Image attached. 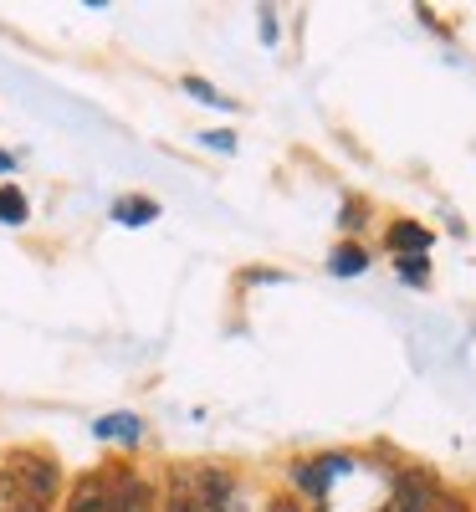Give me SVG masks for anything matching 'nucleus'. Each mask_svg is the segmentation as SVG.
<instances>
[{
  "label": "nucleus",
  "instance_id": "obj_8",
  "mask_svg": "<svg viewBox=\"0 0 476 512\" xmlns=\"http://www.w3.org/2000/svg\"><path fill=\"white\" fill-rule=\"evenodd\" d=\"M0 221H11V226H21V221H26V195H21V190H11V185L0 190Z\"/></svg>",
  "mask_w": 476,
  "mask_h": 512
},
{
  "label": "nucleus",
  "instance_id": "obj_13",
  "mask_svg": "<svg viewBox=\"0 0 476 512\" xmlns=\"http://www.w3.org/2000/svg\"><path fill=\"white\" fill-rule=\"evenodd\" d=\"M16 512H47V507H41V502H21Z\"/></svg>",
  "mask_w": 476,
  "mask_h": 512
},
{
  "label": "nucleus",
  "instance_id": "obj_3",
  "mask_svg": "<svg viewBox=\"0 0 476 512\" xmlns=\"http://www.w3.org/2000/svg\"><path fill=\"white\" fill-rule=\"evenodd\" d=\"M430 502H436V492H430L425 477H400V487H395V512H430Z\"/></svg>",
  "mask_w": 476,
  "mask_h": 512
},
{
  "label": "nucleus",
  "instance_id": "obj_11",
  "mask_svg": "<svg viewBox=\"0 0 476 512\" xmlns=\"http://www.w3.org/2000/svg\"><path fill=\"white\" fill-rule=\"evenodd\" d=\"M430 512H466L456 497H436V502H430Z\"/></svg>",
  "mask_w": 476,
  "mask_h": 512
},
{
  "label": "nucleus",
  "instance_id": "obj_2",
  "mask_svg": "<svg viewBox=\"0 0 476 512\" xmlns=\"http://www.w3.org/2000/svg\"><path fill=\"white\" fill-rule=\"evenodd\" d=\"M67 512H113V487H108V477H82Z\"/></svg>",
  "mask_w": 476,
  "mask_h": 512
},
{
  "label": "nucleus",
  "instance_id": "obj_14",
  "mask_svg": "<svg viewBox=\"0 0 476 512\" xmlns=\"http://www.w3.org/2000/svg\"><path fill=\"white\" fill-rule=\"evenodd\" d=\"M277 512H297V507H292V502H282V507H277Z\"/></svg>",
  "mask_w": 476,
  "mask_h": 512
},
{
  "label": "nucleus",
  "instance_id": "obj_12",
  "mask_svg": "<svg viewBox=\"0 0 476 512\" xmlns=\"http://www.w3.org/2000/svg\"><path fill=\"white\" fill-rule=\"evenodd\" d=\"M400 272H405L410 282H425V262H400Z\"/></svg>",
  "mask_w": 476,
  "mask_h": 512
},
{
  "label": "nucleus",
  "instance_id": "obj_10",
  "mask_svg": "<svg viewBox=\"0 0 476 512\" xmlns=\"http://www.w3.org/2000/svg\"><path fill=\"white\" fill-rule=\"evenodd\" d=\"M118 216L139 226V221H149V216H159V210H154L149 200H123V205H118Z\"/></svg>",
  "mask_w": 476,
  "mask_h": 512
},
{
  "label": "nucleus",
  "instance_id": "obj_5",
  "mask_svg": "<svg viewBox=\"0 0 476 512\" xmlns=\"http://www.w3.org/2000/svg\"><path fill=\"white\" fill-rule=\"evenodd\" d=\"M389 246L395 251H430V231L425 226H410V221H400V226H389Z\"/></svg>",
  "mask_w": 476,
  "mask_h": 512
},
{
  "label": "nucleus",
  "instance_id": "obj_9",
  "mask_svg": "<svg viewBox=\"0 0 476 512\" xmlns=\"http://www.w3.org/2000/svg\"><path fill=\"white\" fill-rule=\"evenodd\" d=\"M169 512H200V497L190 492V477H175V497H169Z\"/></svg>",
  "mask_w": 476,
  "mask_h": 512
},
{
  "label": "nucleus",
  "instance_id": "obj_6",
  "mask_svg": "<svg viewBox=\"0 0 476 512\" xmlns=\"http://www.w3.org/2000/svg\"><path fill=\"white\" fill-rule=\"evenodd\" d=\"M21 502H31V497L21 492V482H16L11 466H0V512H16Z\"/></svg>",
  "mask_w": 476,
  "mask_h": 512
},
{
  "label": "nucleus",
  "instance_id": "obj_7",
  "mask_svg": "<svg viewBox=\"0 0 476 512\" xmlns=\"http://www.w3.org/2000/svg\"><path fill=\"white\" fill-rule=\"evenodd\" d=\"M364 267H369V256H364L359 246H338V251H333V272H338V277H354V272H364Z\"/></svg>",
  "mask_w": 476,
  "mask_h": 512
},
{
  "label": "nucleus",
  "instance_id": "obj_4",
  "mask_svg": "<svg viewBox=\"0 0 476 512\" xmlns=\"http://www.w3.org/2000/svg\"><path fill=\"white\" fill-rule=\"evenodd\" d=\"M113 512H149V487L139 477H123L113 492Z\"/></svg>",
  "mask_w": 476,
  "mask_h": 512
},
{
  "label": "nucleus",
  "instance_id": "obj_1",
  "mask_svg": "<svg viewBox=\"0 0 476 512\" xmlns=\"http://www.w3.org/2000/svg\"><path fill=\"white\" fill-rule=\"evenodd\" d=\"M16 482H21V492L31 497V502H41L47 507L52 497H57V466L47 461V456H16Z\"/></svg>",
  "mask_w": 476,
  "mask_h": 512
}]
</instances>
